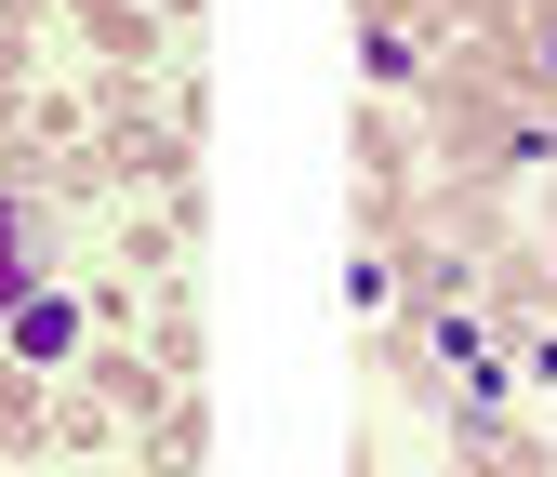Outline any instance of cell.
Segmentation results:
<instances>
[{"instance_id":"cell-1","label":"cell","mask_w":557,"mask_h":477,"mask_svg":"<svg viewBox=\"0 0 557 477\" xmlns=\"http://www.w3.org/2000/svg\"><path fill=\"white\" fill-rule=\"evenodd\" d=\"M27 292H40V226L14 213V199H0V318H14Z\"/></svg>"},{"instance_id":"cell-2","label":"cell","mask_w":557,"mask_h":477,"mask_svg":"<svg viewBox=\"0 0 557 477\" xmlns=\"http://www.w3.org/2000/svg\"><path fill=\"white\" fill-rule=\"evenodd\" d=\"M66 346H81V305L27 292V305H14V359H66Z\"/></svg>"}]
</instances>
